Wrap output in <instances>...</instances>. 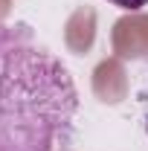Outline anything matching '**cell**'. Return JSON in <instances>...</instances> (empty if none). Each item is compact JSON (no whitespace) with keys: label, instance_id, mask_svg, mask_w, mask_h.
<instances>
[{"label":"cell","instance_id":"obj_1","mask_svg":"<svg viewBox=\"0 0 148 151\" xmlns=\"http://www.w3.org/2000/svg\"><path fill=\"white\" fill-rule=\"evenodd\" d=\"M78 93L67 67L29 26L0 23V151H64Z\"/></svg>","mask_w":148,"mask_h":151},{"label":"cell","instance_id":"obj_3","mask_svg":"<svg viewBox=\"0 0 148 151\" xmlns=\"http://www.w3.org/2000/svg\"><path fill=\"white\" fill-rule=\"evenodd\" d=\"M145 131H148V122H145Z\"/></svg>","mask_w":148,"mask_h":151},{"label":"cell","instance_id":"obj_2","mask_svg":"<svg viewBox=\"0 0 148 151\" xmlns=\"http://www.w3.org/2000/svg\"><path fill=\"white\" fill-rule=\"evenodd\" d=\"M108 3L119 6V9H125V12H137V9L148 6V0H108Z\"/></svg>","mask_w":148,"mask_h":151}]
</instances>
